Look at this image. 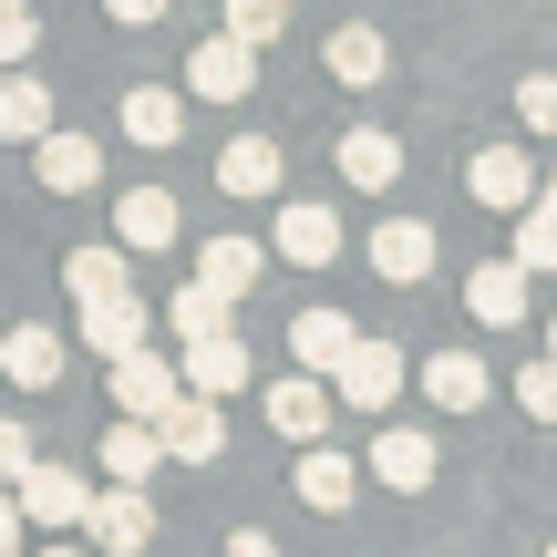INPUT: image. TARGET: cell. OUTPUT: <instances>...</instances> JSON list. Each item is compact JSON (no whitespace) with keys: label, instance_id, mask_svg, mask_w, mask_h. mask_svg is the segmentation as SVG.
<instances>
[{"label":"cell","instance_id":"cell-1","mask_svg":"<svg viewBox=\"0 0 557 557\" xmlns=\"http://www.w3.org/2000/svg\"><path fill=\"white\" fill-rule=\"evenodd\" d=\"M145 423H156L165 465H218V455H227V413H218V393H186V382H176V393H165Z\"/></svg>","mask_w":557,"mask_h":557},{"label":"cell","instance_id":"cell-2","mask_svg":"<svg viewBox=\"0 0 557 557\" xmlns=\"http://www.w3.org/2000/svg\"><path fill=\"white\" fill-rule=\"evenodd\" d=\"M83 537L103 557H145L156 547V496L145 485H103V496H83Z\"/></svg>","mask_w":557,"mask_h":557},{"label":"cell","instance_id":"cell-3","mask_svg":"<svg viewBox=\"0 0 557 557\" xmlns=\"http://www.w3.org/2000/svg\"><path fill=\"white\" fill-rule=\"evenodd\" d=\"M331 393L351 403V413H382V403L403 393V351H393V341H372V331H351V351L331 361Z\"/></svg>","mask_w":557,"mask_h":557},{"label":"cell","instance_id":"cell-4","mask_svg":"<svg viewBox=\"0 0 557 557\" xmlns=\"http://www.w3.org/2000/svg\"><path fill=\"white\" fill-rule=\"evenodd\" d=\"M83 496H94V485H83L73 465H41V455L11 475V506H21V527H52V537H62V527H83Z\"/></svg>","mask_w":557,"mask_h":557},{"label":"cell","instance_id":"cell-5","mask_svg":"<svg viewBox=\"0 0 557 557\" xmlns=\"http://www.w3.org/2000/svg\"><path fill=\"white\" fill-rule=\"evenodd\" d=\"M186 94H207V103H248V94H259V52H248L238 32L197 41V52H186Z\"/></svg>","mask_w":557,"mask_h":557},{"label":"cell","instance_id":"cell-6","mask_svg":"<svg viewBox=\"0 0 557 557\" xmlns=\"http://www.w3.org/2000/svg\"><path fill=\"white\" fill-rule=\"evenodd\" d=\"M32 176L52 186V197H94V186H103V145H94V135H62V124H41V135H32Z\"/></svg>","mask_w":557,"mask_h":557},{"label":"cell","instance_id":"cell-7","mask_svg":"<svg viewBox=\"0 0 557 557\" xmlns=\"http://www.w3.org/2000/svg\"><path fill=\"white\" fill-rule=\"evenodd\" d=\"M465 197L496 207V218H517V207L537 197V165H527L517 145H475V156H465Z\"/></svg>","mask_w":557,"mask_h":557},{"label":"cell","instance_id":"cell-8","mask_svg":"<svg viewBox=\"0 0 557 557\" xmlns=\"http://www.w3.org/2000/svg\"><path fill=\"white\" fill-rule=\"evenodd\" d=\"M135 341H156V310H145L135 299V278H124V289H103V299H83V351H135Z\"/></svg>","mask_w":557,"mask_h":557},{"label":"cell","instance_id":"cell-9","mask_svg":"<svg viewBox=\"0 0 557 557\" xmlns=\"http://www.w3.org/2000/svg\"><path fill=\"white\" fill-rule=\"evenodd\" d=\"M269 259H289V269H331V259H341V218H331V207H310V197H289V207H278Z\"/></svg>","mask_w":557,"mask_h":557},{"label":"cell","instance_id":"cell-10","mask_svg":"<svg viewBox=\"0 0 557 557\" xmlns=\"http://www.w3.org/2000/svg\"><path fill=\"white\" fill-rule=\"evenodd\" d=\"M176 382H186V393H248V341L238 331H197V341H186V361H176Z\"/></svg>","mask_w":557,"mask_h":557},{"label":"cell","instance_id":"cell-11","mask_svg":"<svg viewBox=\"0 0 557 557\" xmlns=\"http://www.w3.org/2000/svg\"><path fill=\"white\" fill-rule=\"evenodd\" d=\"M114 238L135 248V259H156V248H176V238H186V218H176V197H165V186H124Z\"/></svg>","mask_w":557,"mask_h":557},{"label":"cell","instance_id":"cell-12","mask_svg":"<svg viewBox=\"0 0 557 557\" xmlns=\"http://www.w3.org/2000/svg\"><path fill=\"white\" fill-rule=\"evenodd\" d=\"M269 434L278 444H320V434H331V382H320V372H289L269 393Z\"/></svg>","mask_w":557,"mask_h":557},{"label":"cell","instance_id":"cell-13","mask_svg":"<svg viewBox=\"0 0 557 557\" xmlns=\"http://www.w3.org/2000/svg\"><path fill=\"white\" fill-rule=\"evenodd\" d=\"M372 475L393 485V496H423V485H434V434H413V423H382V434H372Z\"/></svg>","mask_w":557,"mask_h":557},{"label":"cell","instance_id":"cell-14","mask_svg":"<svg viewBox=\"0 0 557 557\" xmlns=\"http://www.w3.org/2000/svg\"><path fill=\"white\" fill-rule=\"evenodd\" d=\"M372 269L393 278V289H423V278H434V227H423V218L372 227Z\"/></svg>","mask_w":557,"mask_h":557},{"label":"cell","instance_id":"cell-15","mask_svg":"<svg viewBox=\"0 0 557 557\" xmlns=\"http://www.w3.org/2000/svg\"><path fill=\"white\" fill-rule=\"evenodd\" d=\"M351 496H361V465L341 455V444H299V506H320V517H341Z\"/></svg>","mask_w":557,"mask_h":557},{"label":"cell","instance_id":"cell-16","mask_svg":"<svg viewBox=\"0 0 557 557\" xmlns=\"http://www.w3.org/2000/svg\"><path fill=\"white\" fill-rule=\"evenodd\" d=\"M341 186H361V197H393V176H403V145L382 135V124H361V135H341Z\"/></svg>","mask_w":557,"mask_h":557},{"label":"cell","instance_id":"cell-17","mask_svg":"<svg viewBox=\"0 0 557 557\" xmlns=\"http://www.w3.org/2000/svg\"><path fill=\"white\" fill-rule=\"evenodd\" d=\"M165 393H176V361H165L156 341H135V351H114V413H156Z\"/></svg>","mask_w":557,"mask_h":557},{"label":"cell","instance_id":"cell-18","mask_svg":"<svg viewBox=\"0 0 557 557\" xmlns=\"http://www.w3.org/2000/svg\"><path fill=\"white\" fill-rule=\"evenodd\" d=\"M0 372H11L21 393H52V382H62V331H41V320L0 331Z\"/></svg>","mask_w":557,"mask_h":557},{"label":"cell","instance_id":"cell-19","mask_svg":"<svg viewBox=\"0 0 557 557\" xmlns=\"http://www.w3.org/2000/svg\"><path fill=\"white\" fill-rule=\"evenodd\" d=\"M465 310H475L485 331H517V320H527V269L517 259H485L475 278H465Z\"/></svg>","mask_w":557,"mask_h":557},{"label":"cell","instance_id":"cell-20","mask_svg":"<svg viewBox=\"0 0 557 557\" xmlns=\"http://www.w3.org/2000/svg\"><path fill=\"white\" fill-rule=\"evenodd\" d=\"M41 124H52V83L21 73V62H0V145H32Z\"/></svg>","mask_w":557,"mask_h":557},{"label":"cell","instance_id":"cell-21","mask_svg":"<svg viewBox=\"0 0 557 557\" xmlns=\"http://www.w3.org/2000/svg\"><path fill=\"white\" fill-rule=\"evenodd\" d=\"M320 62H331V83L372 94V83H382V62H393V41H382L372 21H341V32H331V52H320Z\"/></svg>","mask_w":557,"mask_h":557},{"label":"cell","instance_id":"cell-22","mask_svg":"<svg viewBox=\"0 0 557 557\" xmlns=\"http://www.w3.org/2000/svg\"><path fill=\"white\" fill-rule=\"evenodd\" d=\"M259 269H269L259 238H207V248H197V278H207L218 299H248V289H259Z\"/></svg>","mask_w":557,"mask_h":557},{"label":"cell","instance_id":"cell-23","mask_svg":"<svg viewBox=\"0 0 557 557\" xmlns=\"http://www.w3.org/2000/svg\"><path fill=\"white\" fill-rule=\"evenodd\" d=\"M341 351H351V320H341V310H299V320H289V361H299V372L331 382Z\"/></svg>","mask_w":557,"mask_h":557},{"label":"cell","instance_id":"cell-24","mask_svg":"<svg viewBox=\"0 0 557 557\" xmlns=\"http://www.w3.org/2000/svg\"><path fill=\"white\" fill-rule=\"evenodd\" d=\"M423 393H434V413H475L485 403V361L475 351H434L423 361Z\"/></svg>","mask_w":557,"mask_h":557},{"label":"cell","instance_id":"cell-25","mask_svg":"<svg viewBox=\"0 0 557 557\" xmlns=\"http://www.w3.org/2000/svg\"><path fill=\"white\" fill-rule=\"evenodd\" d=\"M156 465H165V444H156V423H145V413H124L114 434H103V475H114V485H145Z\"/></svg>","mask_w":557,"mask_h":557},{"label":"cell","instance_id":"cell-26","mask_svg":"<svg viewBox=\"0 0 557 557\" xmlns=\"http://www.w3.org/2000/svg\"><path fill=\"white\" fill-rule=\"evenodd\" d=\"M124 135H135V145H156V156H165V145L186 135V103L165 94V83H135V94H124Z\"/></svg>","mask_w":557,"mask_h":557},{"label":"cell","instance_id":"cell-27","mask_svg":"<svg viewBox=\"0 0 557 557\" xmlns=\"http://www.w3.org/2000/svg\"><path fill=\"white\" fill-rule=\"evenodd\" d=\"M218 186H227V197H278V145L269 135H238L218 156Z\"/></svg>","mask_w":557,"mask_h":557},{"label":"cell","instance_id":"cell-28","mask_svg":"<svg viewBox=\"0 0 557 557\" xmlns=\"http://www.w3.org/2000/svg\"><path fill=\"white\" fill-rule=\"evenodd\" d=\"M124 278H135V248H73V259H62V289L73 299H103V289H124Z\"/></svg>","mask_w":557,"mask_h":557},{"label":"cell","instance_id":"cell-29","mask_svg":"<svg viewBox=\"0 0 557 557\" xmlns=\"http://www.w3.org/2000/svg\"><path fill=\"white\" fill-rule=\"evenodd\" d=\"M227 310H238V299H218L207 278H186V289L165 299V331H176V341H197V331H227Z\"/></svg>","mask_w":557,"mask_h":557},{"label":"cell","instance_id":"cell-30","mask_svg":"<svg viewBox=\"0 0 557 557\" xmlns=\"http://www.w3.org/2000/svg\"><path fill=\"white\" fill-rule=\"evenodd\" d=\"M517 269H527V278L557 269V207H547V197H527V207H517Z\"/></svg>","mask_w":557,"mask_h":557},{"label":"cell","instance_id":"cell-31","mask_svg":"<svg viewBox=\"0 0 557 557\" xmlns=\"http://www.w3.org/2000/svg\"><path fill=\"white\" fill-rule=\"evenodd\" d=\"M227 32H238L248 52H269V41L289 32V0H227Z\"/></svg>","mask_w":557,"mask_h":557},{"label":"cell","instance_id":"cell-32","mask_svg":"<svg viewBox=\"0 0 557 557\" xmlns=\"http://www.w3.org/2000/svg\"><path fill=\"white\" fill-rule=\"evenodd\" d=\"M41 52V21H32V0H0V62H32Z\"/></svg>","mask_w":557,"mask_h":557},{"label":"cell","instance_id":"cell-33","mask_svg":"<svg viewBox=\"0 0 557 557\" xmlns=\"http://www.w3.org/2000/svg\"><path fill=\"white\" fill-rule=\"evenodd\" d=\"M517 403L537 423H557V361H527V372H517Z\"/></svg>","mask_w":557,"mask_h":557},{"label":"cell","instance_id":"cell-34","mask_svg":"<svg viewBox=\"0 0 557 557\" xmlns=\"http://www.w3.org/2000/svg\"><path fill=\"white\" fill-rule=\"evenodd\" d=\"M517 114L537 124V135H557V73H527L517 83Z\"/></svg>","mask_w":557,"mask_h":557},{"label":"cell","instance_id":"cell-35","mask_svg":"<svg viewBox=\"0 0 557 557\" xmlns=\"http://www.w3.org/2000/svg\"><path fill=\"white\" fill-rule=\"evenodd\" d=\"M103 11H114L124 32H145V21H165V11H176V0H103Z\"/></svg>","mask_w":557,"mask_h":557},{"label":"cell","instance_id":"cell-36","mask_svg":"<svg viewBox=\"0 0 557 557\" xmlns=\"http://www.w3.org/2000/svg\"><path fill=\"white\" fill-rule=\"evenodd\" d=\"M21 465H32V434H21V423H0V485H11Z\"/></svg>","mask_w":557,"mask_h":557},{"label":"cell","instance_id":"cell-37","mask_svg":"<svg viewBox=\"0 0 557 557\" xmlns=\"http://www.w3.org/2000/svg\"><path fill=\"white\" fill-rule=\"evenodd\" d=\"M0 557H21V506H11V485H0Z\"/></svg>","mask_w":557,"mask_h":557},{"label":"cell","instance_id":"cell-38","mask_svg":"<svg viewBox=\"0 0 557 557\" xmlns=\"http://www.w3.org/2000/svg\"><path fill=\"white\" fill-rule=\"evenodd\" d=\"M227 557H278V537H259V527H238V537H227Z\"/></svg>","mask_w":557,"mask_h":557},{"label":"cell","instance_id":"cell-39","mask_svg":"<svg viewBox=\"0 0 557 557\" xmlns=\"http://www.w3.org/2000/svg\"><path fill=\"white\" fill-rule=\"evenodd\" d=\"M537 197H547V207H557V176H537Z\"/></svg>","mask_w":557,"mask_h":557},{"label":"cell","instance_id":"cell-40","mask_svg":"<svg viewBox=\"0 0 557 557\" xmlns=\"http://www.w3.org/2000/svg\"><path fill=\"white\" fill-rule=\"evenodd\" d=\"M41 557H83V547H41Z\"/></svg>","mask_w":557,"mask_h":557},{"label":"cell","instance_id":"cell-41","mask_svg":"<svg viewBox=\"0 0 557 557\" xmlns=\"http://www.w3.org/2000/svg\"><path fill=\"white\" fill-rule=\"evenodd\" d=\"M547 361H557V320H547Z\"/></svg>","mask_w":557,"mask_h":557},{"label":"cell","instance_id":"cell-42","mask_svg":"<svg viewBox=\"0 0 557 557\" xmlns=\"http://www.w3.org/2000/svg\"><path fill=\"white\" fill-rule=\"evenodd\" d=\"M547 557H557V547H547Z\"/></svg>","mask_w":557,"mask_h":557}]
</instances>
